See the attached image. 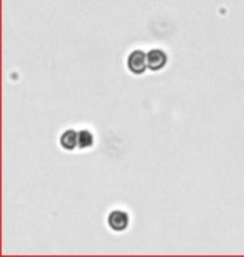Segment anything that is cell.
Here are the masks:
<instances>
[{"label":"cell","instance_id":"cell-5","mask_svg":"<svg viewBox=\"0 0 244 257\" xmlns=\"http://www.w3.org/2000/svg\"><path fill=\"white\" fill-rule=\"evenodd\" d=\"M94 146V136L89 131L79 132V149H89Z\"/></svg>","mask_w":244,"mask_h":257},{"label":"cell","instance_id":"cell-1","mask_svg":"<svg viewBox=\"0 0 244 257\" xmlns=\"http://www.w3.org/2000/svg\"><path fill=\"white\" fill-rule=\"evenodd\" d=\"M127 69L134 75H141L144 74L149 67H147V54L142 50H132L127 57Z\"/></svg>","mask_w":244,"mask_h":257},{"label":"cell","instance_id":"cell-3","mask_svg":"<svg viewBox=\"0 0 244 257\" xmlns=\"http://www.w3.org/2000/svg\"><path fill=\"white\" fill-rule=\"evenodd\" d=\"M166 64H168V55H166L164 50L152 49V50H149V52H147V67H149V70L157 72V70L162 69Z\"/></svg>","mask_w":244,"mask_h":257},{"label":"cell","instance_id":"cell-2","mask_svg":"<svg viewBox=\"0 0 244 257\" xmlns=\"http://www.w3.org/2000/svg\"><path fill=\"white\" fill-rule=\"evenodd\" d=\"M107 224L114 232H122L129 225V215L127 212H124V210H112V212L107 215Z\"/></svg>","mask_w":244,"mask_h":257},{"label":"cell","instance_id":"cell-4","mask_svg":"<svg viewBox=\"0 0 244 257\" xmlns=\"http://www.w3.org/2000/svg\"><path fill=\"white\" fill-rule=\"evenodd\" d=\"M60 146L65 151H74L75 147H79V132H75L74 128L64 131L60 136Z\"/></svg>","mask_w":244,"mask_h":257}]
</instances>
